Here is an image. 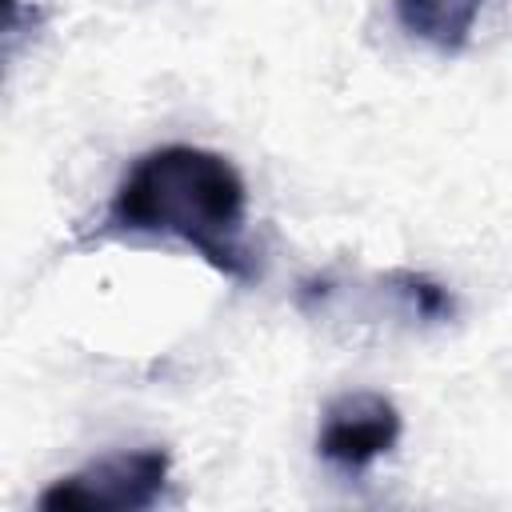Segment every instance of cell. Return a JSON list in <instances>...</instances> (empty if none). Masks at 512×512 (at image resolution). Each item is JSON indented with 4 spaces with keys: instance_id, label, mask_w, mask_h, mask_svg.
I'll use <instances>...</instances> for the list:
<instances>
[{
    "instance_id": "277c9868",
    "label": "cell",
    "mask_w": 512,
    "mask_h": 512,
    "mask_svg": "<svg viewBox=\"0 0 512 512\" xmlns=\"http://www.w3.org/2000/svg\"><path fill=\"white\" fill-rule=\"evenodd\" d=\"M484 4L488 0H392L400 28L444 56H456L468 48Z\"/></svg>"
},
{
    "instance_id": "7a4b0ae2",
    "label": "cell",
    "mask_w": 512,
    "mask_h": 512,
    "mask_svg": "<svg viewBox=\"0 0 512 512\" xmlns=\"http://www.w3.org/2000/svg\"><path fill=\"white\" fill-rule=\"evenodd\" d=\"M168 472H172L168 448L108 452L52 480L36 496V508L40 512H140L160 500Z\"/></svg>"
},
{
    "instance_id": "3957f363",
    "label": "cell",
    "mask_w": 512,
    "mask_h": 512,
    "mask_svg": "<svg viewBox=\"0 0 512 512\" xmlns=\"http://www.w3.org/2000/svg\"><path fill=\"white\" fill-rule=\"evenodd\" d=\"M404 432L400 408L380 392H344L328 400L316 432V452L340 472H364L396 448Z\"/></svg>"
},
{
    "instance_id": "6da1fadb",
    "label": "cell",
    "mask_w": 512,
    "mask_h": 512,
    "mask_svg": "<svg viewBox=\"0 0 512 512\" xmlns=\"http://www.w3.org/2000/svg\"><path fill=\"white\" fill-rule=\"evenodd\" d=\"M248 188L236 164L200 144H160L120 176L100 232L164 236L192 248L228 280H252L256 260L244 248Z\"/></svg>"
}]
</instances>
